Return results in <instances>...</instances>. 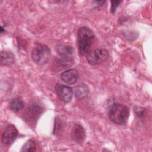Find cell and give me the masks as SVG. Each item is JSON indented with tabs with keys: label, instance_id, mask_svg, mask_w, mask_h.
<instances>
[{
	"label": "cell",
	"instance_id": "1",
	"mask_svg": "<svg viewBox=\"0 0 152 152\" xmlns=\"http://www.w3.org/2000/svg\"><path fill=\"white\" fill-rule=\"evenodd\" d=\"M95 39V34L91 28L85 26L79 28L77 42L78 52L81 56L87 55L90 52Z\"/></svg>",
	"mask_w": 152,
	"mask_h": 152
},
{
	"label": "cell",
	"instance_id": "2",
	"mask_svg": "<svg viewBox=\"0 0 152 152\" xmlns=\"http://www.w3.org/2000/svg\"><path fill=\"white\" fill-rule=\"evenodd\" d=\"M129 115V108L121 103H114L109 106L108 109V115L110 119L119 125H124L127 123Z\"/></svg>",
	"mask_w": 152,
	"mask_h": 152
},
{
	"label": "cell",
	"instance_id": "3",
	"mask_svg": "<svg viewBox=\"0 0 152 152\" xmlns=\"http://www.w3.org/2000/svg\"><path fill=\"white\" fill-rule=\"evenodd\" d=\"M50 57L51 50L45 44L37 43L31 51V58L39 65H44L47 64Z\"/></svg>",
	"mask_w": 152,
	"mask_h": 152
},
{
	"label": "cell",
	"instance_id": "4",
	"mask_svg": "<svg viewBox=\"0 0 152 152\" xmlns=\"http://www.w3.org/2000/svg\"><path fill=\"white\" fill-rule=\"evenodd\" d=\"M109 58V52L105 49H96L87 55L86 59L91 65H96L100 64Z\"/></svg>",
	"mask_w": 152,
	"mask_h": 152
},
{
	"label": "cell",
	"instance_id": "5",
	"mask_svg": "<svg viewBox=\"0 0 152 152\" xmlns=\"http://www.w3.org/2000/svg\"><path fill=\"white\" fill-rule=\"evenodd\" d=\"M43 112L42 107L36 103L30 104L27 107L24 113V119L28 124H36Z\"/></svg>",
	"mask_w": 152,
	"mask_h": 152
},
{
	"label": "cell",
	"instance_id": "6",
	"mask_svg": "<svg viewBox=\"0 0 152 152\" xmlns=\"http://www.w3.org/2000/svg\"><path fill=\"white\" fill-rule=\"evenodd\" d=\"M55 89L57 96L61 101L64 103H69L71 101L73 96V90L71 87L58 84L55 86Z\"/></svg>",
	"mask_w": 152,
	"mask_h": 152
},
{
	"label": "cell",
	"instance_id": "7",
	"mask_svg": "<svg viewBox=\"0 0 152 152\" xmlns=\"http://www.w3.org/2000/svg\"><path fill=\"white\" fill-rule=\"evenodd\" d=\"M18 135V130L12 124L8 125L4 129L2 135V142L5 145L12 144Z\"/></svg>",
	"mask_w": 152,
	"mask_h": 152
},
{
	"label": "cell",
	"instance_id": "8",
	"mask_svg": "<svg viewBox=\"0 0 152 152\" xmlns=\"http://www.w3.org/2000/svg\"><path fill=\"white\" fill-rule=\"evenodd\" d=\"M71 135L74 141L77 143H83L86 137V131L83 126L78 124H74L71 131Z\"/></svg>",
	"mask_w": 152,
	"mask_h": 152
},
{
	"label": "cell",
	"instance_id": "9",
	"mask_svg": "<svg viewBox=\"0 0 152 152\" xmlns=\"http://www.w3.org/2000/svg\"><path fill=\"white\" fill-rule=\"evenodd\" d=\"M79 77L78 71L75 68H71L67 69L62 72L60 74L61 79L65 83L68 84H75Z\"/></svg>",
	"mask_w": 152,
	"mask_h": 152
},
{
	"label": "cell",
	"instance_id": "10",
	"mask_svg": "<svg viewBox=\"0 0 152 152\" xmlns=\"http://www.w3.org/2000/svg\"><path fill=\"white\" fill-rule=\"evenodd\" d=\"M15 62V58L13 53L9 51H1V65L8 66Z\"/></svg>",
	"mask_w": 152,
	"mask_h": 152
},
{
	"label": "cell",
	"instance_id": "11",
	"mask_svg": "<svg viewBox=\"0 0 152 152\" xmlns=\"http://www.w3.org/2000/svg\"><path fill=\"white\" fill-rule=\"evenodd\" d=\"M74 93L77 99L82 100L87 97L89 93V88L86 84L82 83L75 87Z\"/></svg>",
	"mask_w": 152,
	"mask_h": 152
},
{
	"label": "cell",
	"instance_id": "12",
	"mask_svg": "<svg viewBox=\"0 0 152 152\" xmlns=\"http://www.w3.org/2000/svg\"><path fill=\"white\" fill-rule=\"evenodd\" d=\"M24 102L20 97H15L11 99L9 103V107L11 111L17 113L23 109L24 106Z\"/></svg>",
	"mask_w": 152,
	"mask_h": 152
},
{
	"label": "cell",
	"instance_id": "13",
	"mask_svg": "<svg viewBox=\"0 0 152 152\" xmlns=\"http://www.w3.org/2000/svg\"><path fill=\"white\" fill-rule=\"evenodd\" d=\"M36 150V144L34 141L30 139L27 140L25 144L23 145L21 149V151H24V152H32Z\"/></svg>",
	"mask_w": 152,
	"mask_h": 152
},
{
	"label": "cell",
	"instance_id": "14",
	"mask_svg": "<svg viewBox=\"0 0 152 152\" xmlns=\"http://www.w3.org/2000/svg\"><path fill=\"white\" fill-rule=\"evenodd\" d=\"M62 128V122L60 119L58 118L55 119V126H54V129H53V134H56V135L59 134L60 131L61 130Z\"/></svg>",
	"mask_w": 152,
	"mask_h": 152
},
{
	"label": "cell",
	"instance_id": "15",
	"mask_svg": "<svg viewBox=\"0 0 152 152\" xmlns=\"http://www.w3.org/2000/svg\"><path fill=\"white\" fill-rule=\"evenodd\" d=\"M135 114L140 118H144L146 115V110L144 108L141 107H136L135 108Z\"/></svg>",
	"mask_w": 152,
	"mask_h": 152
},
{
	"label": "cell",
	"instance_id": "16",
	"mask_svg": "<svg viewBox=\"0 0 152 152\" xmlns=\"http://www.w3.org/2000/svg\"><path fill=\"white\" fill-rule=\"evenodd\" d=\"M122 2V1H111V7H110V12L112 14H114L118 8L120 4Z\"/></svg>",
	"mask_w": 152,
	"mask_h": 152
},
{
	"label": "cell",
	"instance_id": "17",
	"mask_svg": "<svg viewBox=\"0 0 152 152\" xmlns=\"http://www.w3.org/2000/svg\"><path fill=\"white\" fill-rule=\"evenodd\" d=\"M93 3L96 4V7H100L105 3V1H93Z\"/></svg>",
	"mask_w": 152,
	"mask_h": 152
},
{
	"label": "cell",
	"instance_id": "18",
	"mask_svg": "<svg viewBox=\"0 0 152 152\" xmlns=\"http://www.w3.org/2000/svg\"><path fill=\"white\" fill-rule=\"evenodd\" d=\"M4 31H5V29H4V27L2 26H1V28H0V31H1V33H3Z\"/></svg>",
	"mask_w": 152,
	"mask_h": 152
}]
</instances>
